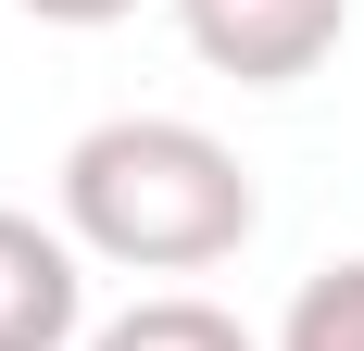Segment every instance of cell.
<instances>
[{"label":"cell","instance_id":"cell-1","mask_svg":"<svg viewBox=\"0 0 364 351\" xmlns=\"http://www.w3.org/2000/svg\"><path fill=\"white\" fill-rule=\"evenodd\" d=\"M252 176L214 126L188 113H113L63 151V239L139 276H201L252 239Z\"/></svg>","mask_w":364,"mask_h":351},{"label":"cell","instance_id":"cell-2","mask_svg":"<svg viewBox=\"0 0 364 351\" xmlns=\"http://www.w3.org/2000/svg\"><path fill=\"white\" fill-rule=\"evenodd\" d=\"M188 50L214 75H239V88H289V75H314L339 50V26H352V0H176Z\"/></svg>","mask_w":364,"mask_h":351},{"label":"cell","instance_id":"cell-3","mask_svg":"<svg viewBox=\"0 0 364 351\" xmlns=\"http://www.w3.org/2000/svg\"><path fill=\"white\" fill-rule=\"evenodd\" d=\"M75 314H88L75 239L0 201V351H63V339H75Z\"/></svg>","mask_w":364,"mask_h":351},{"label":"cell","instance_id":"cell-4","mask_svg":"<svg viewBox=\"0 0 364 351\" xmlns=\"http://www.w3.org/2000/svg\"><path fill=\"white\" fill-rule=\"evenodd\" d=\"M88 351H252V326L226 314V301H188V288H164V301H126V314H113Z\"/></svg>","mask_w":364,"mask_h":351},{"label":"cell","instance_id":"cell-5","mask_svg":"<svg viewBox=\"0 0 364 351\" xmlns=\"http://www.w3.org/2000/svg\"><path fill=\"white\" fill-rule=\"evenodd\" d=\"M277 351H364V251L301 276V301H289V326H277Z\"/></svg>","mask_w":364,"mask_h":351},{"label":"cell","instance_id":"cell-6","mask_svg":"<svg viewBox=\"0 0 364 351\" xmlns=\"http://www.w3.org/2000/svg\"><path fill=\"white\" fill-rule=\"evenodd\" d=\"M38 26H113V13H139V0H26Z\"/></svg>","mask_w":364,"mask_h":351}]
</instances>
